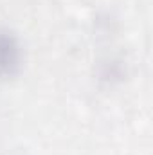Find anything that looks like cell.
Here are the masks:
<instances>
[{
    "instance_id": "cell-1",
    "label": "cell",
    "mask_w": 153,
    "mask_h": 155,
    "mask_svg": "<svg viewBox=\"0 0 153 155\" xmlns=\"http://www.w3.org/2000/svg\"><path fill=\"white\" fill-rule=\"evenodd\" d=\"M20 63V43L9 31H0V74H11Z\"/></svg>"
}]
</instances>
